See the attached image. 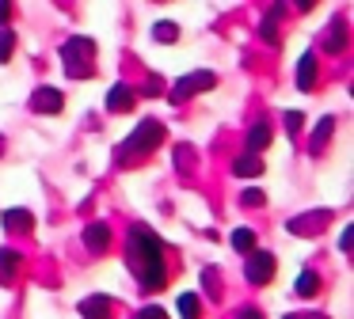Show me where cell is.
Returning <instances> with one entry per match:
<instances>
[{"label": "cell", "mask_w": 354, "mask_h": 319, "mask_svg": "<svg viewBox=\"0 0 354 319\" xmlns=\"http://www.w3.org/2000/svg\"><path fill=\"white\" fill-rule=\"evenodd\" d=\"M126 258H130V270L133 278L141 281L145 289H164L168 281V266H164V243L149 232L145 224H133L130 228V243H126Z\"/></svg>", "instance_id": "1"}, {"label": "cell", "mask_w": 354, "mask_h": 319, "mask_svg": "<svg viewBox=\"0 0 354 319\" xmlns=\"http://www.w3.org/2000/svg\"><path fill=\"white\" fill-rule=\"evenodd\" d=\"M92 57H95V42L92 38H69V42L62 46V61H65V72L69 76H92Z\"/></svg>", "instance_id": "2"}, {"label": "cell", "mask_w": 354, "mask_h": 319, "mask_svg": "<svg viewBox=\"0 0 354 319\" xmlns=\"http://www.w3.org/2000/svg\"><path fill=\"white\" fill-rule=\"evenodd\" d=\"M160 141H164V126L149 118V122H141V126L133 129L130 137H126L122 152H126V156H149V152H153Z\"/></svg>", "instance_id": "3"}, {"label": "cell", "mask_w": 354, "mask_h": 319, "mask_svg": "<svg viewBox=\"0 0 354 319\" xmlns=\"http://www.w3.org/2000/svg\"><path fill=\"white\" fill-rule=\"evenodd\" d=\"M214 84H217L214 72H191V76H183V80L171 84V99H176V103H183V99H191V95H198V91L214 88Z\"/></svg>", "instance_id": "4"}, {"label": "cell", "mask_w": 354, "mask_h": 319, "mask_svg": "<svg viewBox=\"0 0 354 319\" xmlns=\"http://www.w3.org/2000/svg\"><path fill=\"white\" fill-rule=\"evenodd\" d=\"M274 255H267V251H252L248 255V266H244V273H248V281L252 285H267L270 278H274Z\"/></svg>", "instance_id": "5"}, {"label": "cell", "mask_w": 354, "mask_h": 319, "mask_svg": "<svg viewBox=\"0 0 354 319\" xmlns=\"http://www.w3.org/2000/svg\"><path fill=\"white\" fill-rule=\"evenodd\" d=\"M65 106V95L57 88H39L31 95V110H39V114H57Z\"/></svg>", "instance_id": "6"}, {"label": "cell", "mask_w": 354, "mask_h": 319, "mask_svg": "<svg viewBox=\"0 0 354 319\" xmlns=\"http://www.w3.org/2000/svg\"><path fill=\"white\" fill-rule=\"evenodd\" d=\"M84 243L95 251V255H103V251L111 247V224H103V220L88 224V228H84Z\"/></svg>", "instance_id": "7"}, {"label": "cell", "mask_w": 354, "mask_h": 319, "mask_svg": "<svg viewBox=\"0 0 354 319\" xmlns=\"http://www.w3.org/2000/svg\"><path fill=\"white\" fill-rule=\"evenodd\" d=\"M111 311H115V300H111V296H88V300L80 304V316L84 319H111Z\"/></svg>", "instance_id": "8"}, {"label": "cell", "mask_w": 354, "mask_h": 319, "mask_svg": "<svg viewBox=\"0 0 354 319\" xmlns=\"http://www.w3.org/2000/svg\"><path fill=\"white\" fill-rule=\"evenodd\" d=\"M130 106H133V88H130V84H115L111 95H107V110L111 114H126Z\"/></svg>", "instance_id": "9"}, {"label": "cell", "mask_w": 354, "mask_h": 319, "mask_svg": "<svg viewBox=\"0 0 354 319\" xmlns=\"http://www.w3.org/2000/svg\"><path fill=\"white\" fill-rule=\"evenodd\" d=\"M267 144H270V126L267 122H255V126L248 129V156H259Z\"/></svg>", "instance_id": "10"}, {"label": "cell", "mask_w": 354, "mask_h": 319, "mask_svg": "<svg viewBox=\"0 0 354 319\" xmlns=\"http://www.w3.org/2000/svg\"><path fill=\"white\" fill-rule=\"evenodd\" d=\"M19 278V251L12 247H0V281L8 285V281Z\"/></svg>", "instance_id": "11"}, {"label": "cell", "mask_w": 354, "mask_h": 319, "mask_svg": "<svg viewBox=\"0 0 354 319\" xmlns=\"http://www.w3.org/2000/svg\"><path fill=\"white\" fill-rule=\"evenodd\" d=\"M313 84H316V57H313V53H305L301 65H297V88L301 91H313Z\"/></svg>", "instance_id": "12"}, {"label": "cell", "mask_w": 354, "mask_h": 319, "mask_svg": "<svg viewBox=\"0 0 354 319\" xmlns=\"http://www.w3.org/2000/svg\"><path fill=\"white\" fill-rule=\"evenodd\" d=\"M324 50H328V53H343V50H346V23H343V19H335V23H331Z\"/></svg>", "instance_id": "13"}, {"label": "cell", "mask_w": 354, "mask_h": 319, "mask_svg": "<svg viewBox=\"0 0 354 319\" xmlns=\"http://www.w3.org/2000/svg\"><path fill=\"white\" fill-rule=\"evenodd\" d=\"M4 228H8V232H31V213L27 209H8L4 213Z\"/></svg>", "instance_id": "14"}, {"label": "cell", "mask_w": 354, "mask_h": 319, "mask_svg": "<svg viewBox=\"0 0 354 319\" xmlns=\"http://www.w3.org/2000/svg\"><path fill=\"white\" fill-rule=\"evenodd\" d=\"M308 220H290V232H301V235H308V232H316L320 224H328V213H305Z\"/></svg>", "instance_id": "15"}, {"label": "cell", "mask_w": 354, "mask_h": 319, "mask_svg": "<svg viewBox=\"0 0 354 319\" xmlns=\"http://www.w3.org/2000/svg\"><path fill=\"white\" fill-rule=\"evenodd\" d=\"M232 175H240V179H252V175H263V156H244L232 164Z\"/></svg>", "instance_id": "16"}, {"label": "cell", "mask_w": 354, "mask_h": 319, "mask_svg": "<svg viewBox=\"0 0 354 319\" xmlns=\"http://www.w3.org/2000/svg\"><path fill=\"white\" fill-rule=\"evenodd\" d=\"M179 316H183V319H198L202 316V300L194 293H183V296H179Z\"/></svg>", "instance_id": "17"}, {"label": "cell", "mask_w": 354, "mask_h": 319, "mask_svg": "<svg viewBox=\"0 0 354 319\" xmlns=\"http://www.w3.org/2000/svg\"><path fill=\"white\" fill-rule=\"evenodd\" d=\"M232 247L244 251V255H252L255 251V232L252 228H236V232H232Z\"/></svg>", "instance_id": "18"}, {"label": "cell", "mask_w": 354, "mask_h": 319, "mask_svg": "<svg viewBox=\"0 0 354 319\" xmlns=\"http://www.w3.org/2000/svg\"><path fill=\"white\" fill-rule=\"evenodd\" d=\"M316 289H320V278H316L313 270H301V278H297V296H316Z\"/></svg>", "instance_id": "19"}, {"label": "cell", "mask_w": 354, "mask_h": 319, "mask_svg": "<svg viewBox=\"0 0 354 319\" xmlns=\"http://www.w3.org/2000/svg\"><path fill=\"white\" fill-rule=\"evenodd\" d=\"M153 35H156V42H176L179 27H176V23H156V27H153Z\"/></svg>", "instance_id": "20"}, {"label": "cell", "mask_w": 354, "mask_h": 319, "mask_svg": "<svg viewBox=\"0 0 354 319\" xmlns=\"http://www.w3.org/2000/svg\"><path fill=\"white\" fill-rule=\"evenodd\" d=\"M278 15H282V8H270V15L263 19V35H267V42H278L274 27H278Z\"/></svg>", "instance_id": "21"}, {"label": "cell", "mask_w": 354, "mask_h": 319, "mask_svg": "<svg viewBox=\"0 0 354 319\" xmlns=\"http://www.w3.org/2000/svg\"><path fill=\"white\" fill-rule=\"evenodd\" d=\"M12 46H16V35L12 30H0V65L12 57Z\"/></svg>", "instance_id": "22"}, {"label": "cell", "mask_w": 354, "mask_h": 319, "mask_svg": "<svg viewBox=\"0 0 354 319\" xmlns=\"http://www.w3.org/2000/svg\"><path fill=\"white\" fill-rule=\"evenodd\" d=\"M331 126H335V122H331V118H324L320 126H316V137H313V144H324V141H328V137H331Z\"/></svg>", "instance_id": "23"}, {"label": "cell", "mask_w": 354, "mask_h": 319, "mask_svg": "<svg viewBox=\"0 0 354 319\" xmlns=\"http://www.w3.org/2000/svg\"><path fill=\"white\" fill-rule=\"evenodd\" d=\"M240 202H244V205H263V202H267V197H263V190H244V194H240Z\"/></svg>", "instance_id": "24"}, {"label": "cell", "mask_w": 354, "mask_h": 319, "mask_svg": "<svg viewBox=\"0 0 354 319\" xmlns=\"http://www.w3.org/2000/svg\"><path fill=\"white\" fill-rule=\"evenodd\" d=\"M138 319H168V311L156 308V304H149V308H141V311H138Z\"/></svg>", "instance_id": "25"}, {"label": "cell", "mask_w": 354, "mask_h": 319, "mask_svg": "<svg viewBox=\"0 0 354 319\" xmlns=\"http://www.w3.org/2000/svg\"><path fill=\"white\" fill-rule=\"evenodd\" d=\"M351 243H354V228H343V235H339V247L351 251Z\"/></svg>", "instance_id": "26"}, {"label": "cell", "mask_w": 354, "mask_h": 319, "mask_svg": "<svg viewBox=\"0 0 354 319\" xmlns=\"http://www.w3.org/2000/svg\"><path fill=\"white\" fill-rule=\"evenodd\" d=\"M286 126H290V133H297V126H301V114H297V110H290V114H286Z\"/></svg>", "instance_id": "27"}, {"label": "cell", "mask_w": 354, "mask_h": 319, "mask_svg": "<svg viewBox=\"0 0 354 319\" xmlns=\"http://www.w3.org/2000/svg\"><path fill=\"white\" fill-rule=\"evenodd\" d=\"M236 319H263V311H259V308H240Z\"/></svg>", "instance_id": "28"}, {"label": "cell", "mask_w": 354, "mask_h": 319, "mask_svg": "<svg viewBox=\"0 0 354 319\" xmlns=\"http://www.w3.org/2000/svg\"><path fill=\"white\" fill-rule=\"evenodd\" d=\"M12 19V4H4V0H0V23H8Z\"/></svg>", "instance_id": "29"}, {"label": "cell", "mask_w": 354, "mask_h": 319, "mask_svg": "<svg viewBox=\"0 0 354 319\" xmlns=\"http://www.w3.org/2000/svg\"><path fill=\"white\" fill-rule=\"evenodd\" d=\"M286 319H293V316H286Z\"/></svg>", "instance_id": "30"}]
</instances>
